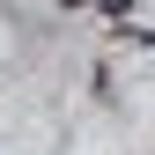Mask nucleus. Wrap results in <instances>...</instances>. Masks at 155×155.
I'll use <instances>...</instances> for the list:
<instances>
[{"label":"nucleus","mask_w":155,"mask_h":155,"mask_svg":"<svg viewBox=\"0 0 155 155\" xmlns=\"http://www.w3.org/2000/svg\"><path fill=\"white\" fill-rule=\"evenodd\" d=\"M104 8H111V15H126V8H133V0H104Z\"/></svg>","instance_id":"obj_1"}]
</instances>
